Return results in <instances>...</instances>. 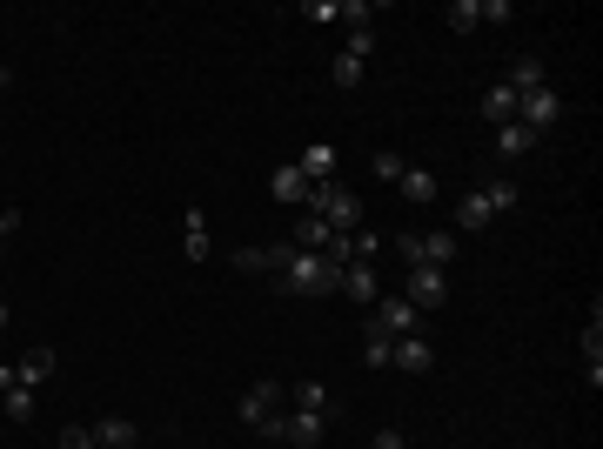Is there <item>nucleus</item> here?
Masks as SVG:
<instances>
[{
    "label": "nucleus",
    "mask_w": 603,
    "mask_h": 449,
    "mask_svg": "<svg viewBox=\"0 0 603 449\" xmlns=\"http://www.w3.org/2000/svg\"><path fill=\"white\" fill-rule=\"evenodd\" d=\"M309 215H322V222L335 228V235H356L362 228V202H356V188H342V181H309Z\"/></svg>",
    "instance_id": "1"
},
{
    "label": "nucleus",
    "mask_w": 603,
    "mask_h": 449,
    "mask_svg": "<svg viewBox=\"0 0 603 449\" xmlns=\"http://www.w3.org/2000/svg\"><path fill=\"white\" fill-rule=\"evenodd\" d=\"M369 322H376V329H382V336H416V329H423V309H409V302H402V295H389V289H382L376 295V309H369Z\"/></svg>",
    "instance_id": "2"
},
{
    "label": "nucleus",
    "mask_w": 603,
    "mask_h": 449,
    "mask_svg": "<svg viewBox=\"0 0 603 449\" xmlns=\"http://www.w3.org/2000/svg\"><path fill=\"white\" fill-rule=\"evenodd\" d=\"M322 423H329V416H302V409H295V416H268V423H262V436H268V443L315 449V443H322Z\"/></svg>",
    "instance_id": "3"
},
{
    "label": "nucleus",
    "mask_w": 603,
    "mask_h": 449,
    "mask_svg": "<svg viewBox=\"0 0 603 449\" xmlns=\"http://www.w3.org/2000/svg\"><path fill=\"white\" fill-rule=\"evenodd\" d=\"M516 121H523V128H536V135H543V128H557V121H563V94L557 88L516 94Z\"/></svg>",
    "instance_id": "4"
},
{
    "label": "nucleus",
    "mask_w": 603,
    "mask_h": 449,
    "mask_svg": "<svg viewBox=\"0 0 603 449\" xmlns=\"http://www.w3.org/2000/svg\"><path fill=\"white\" fill-rule=\"evenodd\" d=\"M402 302H409V309H443L449 302V275L443 269H409V282H402Z\"/></svg>",
    "instance_id": "5"
},
{
    "label": "nucleus",
    "mask_w": 603,
    "mask_h": 449,
    "mask_svg": "<svg viewBox=\"0 0 603 449\" xmlns=\"http://www.w3.org/2000/svg\"><path fill=\"white\" fill-rule=\"evenodd\" d=\"M282 403H289V389H282V382H248V389H242V423L262 429Z\"/></svg>",
    "instance_id": "6"
},
{
    "label": "nucleus",
    "mask_w": 603,
    "mask_h": 449,
    "mask_svg": "<svg viewBox=\"0 0 603 449\" xmlns=\"http://www.w3.org/2000/svg\"><path fill=\"white\" fill-rule=\"evenodd\" d=\"M342 295H349V302H362V309H376V295H382L376 262H349V269H342Z\"/></svg>",
    "instance_id": "7"
},
{
    "label": "nucleus",
    "mask_w": 603,
    "mask_h": 449,
    "mask_svg": "<svg viewBox=\"0 0 603 449\" xmlns=\"http://www.w3.org/2000/svg\"><path fill=\"white\" fill-rule=\"evenodd\" d=\"M295 168H302V181H335V168H342V155H335L329 141H309V148L295 155Z\"/></svg>",
    "instance_id": "8"
},
{
    "label": "nucleus",
    "mask_w": 603,
    "mask_h": 449,
    "mask_svg": "<svg viewBox=\"0 0 603 449\" xmlns=\"http://www.w3.org/2000/svg\"><path fill=\"white\" fill-rule=\"evenodd\" d=\"M389 369H402V376H429V369H436V349H429L423 336H402V342H396V362H389Z\"/></svg>",
    "instance_id": "9"
},
{
    "label": "nucleus",
    "mask_w": 603,
    "mask_h": 449,
    "mask_svg": "<svg viewBox=\"0 0 603 449\" xmlns=\"http://www.w3.org/2000/svg\"><path fill=\"white\" fill-rule=\"evenodd\" d=\"M268 195H275V202H289V208H302V202H309V181H302V168H295V161H282V168L268 175Z\"/></svg>",
    "instance_id": "10"
},
{
    "label": "nucleus",
    "mask_w": 603,
    "mask_h": 449,
    "mask_svg": "<svg viewBox=\"0 0 603 449\" xmlns=\"http://www.w3.org/2000/svg\"><path fill=\"white\" fill-rule=\"evenodd\" d=\"M88 436H94V449H134V443H141V429H134L128 416H101Z\"/></svg>",
    "instance_id": "11"
},
{
    "label": "nucleus",
    "mask_w": 603,
    "mask_h": 449,
    "mask_svg": "<svg viewBox=\"0 0 603 449\" xmlns=\"http://www.w3.org/2000/svg\"><path fill=\"white\" fill-rule=\"evenodd\" d=\"M490 202H483V188H469L463 202H456V235H476V228H490Z\"/></svg>",
    "instance_id": "12"
},
{
    "label": "nucleus",
    "mask_w": 603,
    "mask_h": 449,
    "mask_svg": "<svg viewBox=\"0 0 603 449\" xmlns=\"http://www.w3.org/2000/svg\"><path fill=\"white\" fill-rule=\"evenodd\" d=\"M536 141H543L536 128H523V121H503V128H496V155H503V161H516V155H530Z\"/></svg>",
    "instance_id": "13"
},
{
    "label": "nucleus",
    "mask_w": 603,
    "mask_h": 449,
    "mask_svg": "<svg viewBox=\"0 0 603 449\" xmlns=\"http://www.w3.org/2000/svg\"><path fill=\"white\" fill-rule=\"evenodd\" d=\"M329 235H335V228L322 222V215H309V208H302V222L289 228V242H295V248H309V255H322V248H329Z\"/></svg>",
    "instance_id": "14"
},
{
    "label": "nucleus",
    "mask_w": 603,
    "mask_h": 449,
    "mask_svg": "<svg viewBox=\"0 0 603 449\" xmlns=\"http://www.w3.org/2000/svg\"><path fill=\"white\" fill-rule=\"evenodd\" d=\"M483 121H490V128L516 121V88H510V81H496V88H483Z\"/></svg>",
    "instance_id": "15"
},
{
    "label": "nucleus",
    "mask_w": 603,
    "mask_h": 449,
    "mask_svg": "<svg viewBox=\"0 0 603 449\" xmlns=\"http://www.w3.org/2000/svg\"><path fill=\"white\" fill-rule=\"evenodd\" d=\"M181 248H188V262H208V215L201 208L181 215Z\"/></svg>",
    "instance_id": "16"
},
{
    "label": "nucleus",
    "mask_w": 603,
    "mask_h": 449,
    "mask_svg": "<svg viewBox=\"0 0 603 449\" xmlns=\"http://www.w3.org/2000/svg\"><path fill=\"white\" fill-rule=\"evenodd\" d=\"M416 248H423V269H449L456 248H463V235H416Z\"/></svg>",
    "instance_id": "17"
},
{
    "label": "nucleus",
    "mask_w": 603,
    "mask_h": 449,
    "mask_svg": "<svg viewBox=\"0 0 603 449\" xmlns=\"http://www.w3.org/2000/svg\"><path fill=\"white\" fill-rule=\"evenodd\" d=\"M396 188H402V202H416V208H429V202H436V175H429V168H402V181H396Z\"/></svg>",
    "instance_id": "18"
},
{
    "label": "nucleus",
    "mask_w": 603,
    "mask_h": 449,
    "mask_svg": "<svg viewBox=\"0 0 603 449\" xmlns=\"http://www.w3.org/2000/svg\"><path fill=\"white\" fill-rule=\"evenodd\" d=\"M289 403L302 409V416H335V403H329V389H322V382H295Z\"/></svg>",
    "instance_id": "19"
},
{
    "label": "nucleus",
    "mask_w": 603,
    "mask_h": 449,
    "mask_svg": "<svg viewBox=\"0 0 603 449\" xmlns=\"http://www.w3.org/2000/svg\"><path fill=\"white\" fill-rule=\"evenodd\" d=\"M516 94H530V88H550V74H543V61L536 54H523V61H510V74H503Z\"/></svg>",
    "instance_id": "20"
},
{
    "label": "nucleus",
    "mask_w": 603,
    "mask_h": 449,
    "mask_svg": "<svg viewBox=\"0 0 603 449\" xmlns=\"http://www.w3.org/2000/svg\"><path fill=\"white\" fill-rule=\"evenodd\" d=\"M362 362H369V369H389V362H396V336H382L376 322H369V329H362Z\"/></svg>",
    "instance_id": "21"
},
{
    "label": "nucleus",
    "mask_w": 603,
    "mask_h": 449,
    "mask_svg": "<svg viewBox=\"0 0 603 449\" xmlns=\"http://www.w3.org/2000/svg\"><path fill=\"white\" fill-rule=\"evenodd\" d=\"M14 369H21V382H27V389H41V382L54 376V349H27V356L14 362Z\"/></svg>",
    "instance_id": "22"
},
{
    "label": "nucleus",
    "mask_w": 603,
    "mask_h": 449,
    "mask_svg": "<svg viewBox=\"0 0 603 449\" xmlns=\"http://www.w3.org/2000/svg\"><path fill=\"white\" fill-rule=\"evenodd\" d=\"M362 74H369V61H356V54H335V61H329L335 88H362Z\"/></svg>",
    "instance_id": "23"
},
{
    "label": "nucleus",
    "mask_w": 603,
    "mask_h": 449,
    "mask_svg": "<svg viewBox=\"0 0 603 449\" xmlns=\"http://www.w3.org/2000/svg\"><path fill=\"white\" fill-rule=\"evenodd\" d=\"M0 409H7V423H27V416H34V389H27V382H14V389L0 396Z\"/></svg>",
    "instance_id": "24"
},
{
    "label": "nucleus",
    "mask_w": 603,
    "mask_h": 449,
    "mask_svg": "<svg viewBox=\"0 0 603 449\" xmlns=\"http://www.w3.org/2000/svg\"><path fill=\"white\" fill-rule=\"evenodd\" d=\"M483 202H490V215H516L523 195H516V181H490V188H483Z\"/></svg>",
    "instance_id": "25"
},
{
    "label": "nucleus",
    "mask_w": 603,
    "mask_h": 449,
    "mask_svg": "<svg viewBox=\"0 0 603 449\" xmlns=\"http://www.w3.org/2000/svg\"><path fill=\"white\" fill-rule=\"evenodd\" d=\"M443 21L456 27V34H476V27H483V21H476V0H449V7H443Z\"/></svg>",
    "instance_id": "26"
},
{
    "label": "nucleus",
    "mask_w": 603,
    "mask_h": 449,
    "mask_svg": "<svg viewBox=\"0 0 603 449\" xmlns=\"http://www.w3.org/2000/svg\"><path fill=\"white\" fill-rule=\"evenodd\" d=\"M335 21H349V27H376V7H369V0H335Z\"/></svg>",
    "instance_id": "27"
},
{
    "label": "nucleus",
    "mask_w": 603,
    "mask_h": 449,
    "mask_svg": "<svg viewBox=\"0 0 603 449\" xmlns=\"http://www.w3.org/2000/svg\"><path fill=\"white\" fill-rule=\"evenodd\" d=\"M342 54H356V61H369L376 54V27H349V47Z\"/></svg>",
    "instance_id": "28"
},
{
    "label": "nucleus",
    "mask_w": 603,
    "mask_h": 449,
    "mask_svg": "<svg viewBox=\"0 0 603 449\" xmlns=\"http://www.w3.org/2000/svg\"><path fill=\"white\" fill-rule=\"evenodd\" d=\"M382 255V235H369V228H356V262H376Z\"/></svg>",
    "instance_id": "29"
},
{
    "label": "nucleus",
    "mask_w": 603,
    "mask_h": 449,
    "mask_svg": "<svg viewBox=\"0 0 603 449\" xmlns=\"http://www.w3.org/2000/svg\"><path fill=\"white\" fill-rule=\"evenodd\" d=\"M302 21H322V27H329L335 21V0H302Z\"/></svg>",
    "instance_id": "30"
},
{
    "label": "nucleus",
    "mask_w": 603,
    "mask_h": 449,
    "mask_svg": "<svg viewBox=\"0 0 603 449\" xmlns=\"http://www.w3.org/2000/svg\"><path fill=\"white\" fill-rule=\"evenodd\" d=\"M402 168H409L402 155H376V181H402Z\"/></svg>",
    "instance_id": "31"
},
{
    "label": "nucleus",
    "mask_w": 603,
    "mask_h": 449,
    "mask_svg": "<svg viewBox=\"0 0 603 449\" xmlns=\"http://www.w3.org/2000/svg\"><path fill=\"white\" fill-rule=\"evenodd\" d=\"M14 235H21V208H7V215H0V255H7V242H14Z\"/></svg>",
    "instance_id": "32"
},
{
    "label": "nucleus",
    "mask_w": 603,
    "mask_h": 449,
    "mask_svg": "<svg viewBox=\"0 0 603 449\" xmlns=\"http://www.w3.org/2000/svg\"><path fill=\"white\" fill-rule=\"evenodd\" d=\"M369 449H409V436H402V429H376V443Z\"/></svg>",
    "instance_id": "33"
},
{
    "label": "nucleus",
    "mask_w": 603,
    "mask_h": 449,
    "mask_svg": "<svg viewBox=\"0 0 603 449\" xmlns=\"http://www.w3.org/2000/svg\"><path fill=\"white\" fill-rule=\"evenodd\" d=\"M61 449H94V436L88 429H61Z\"/></svg>",
    "instance_id": "34"
},
{
    "label": "nucleus",
    "mask_w": 603,
    "mask_h": 449,
    "mask_svg": "<svg viewBox=\"0 0 603 449\" xmlns=\"http://www.w3.org/2000/svg\"><path fill=\"white\" fill-rule=\"evenodd\" d=\"M14 382H21V369H14V362H0V396H7Z\"/></svg>",
    "instance_id": "35"
},
{
    "label": "nucleus",
    "mask_w": 603,
    "mask_h": 449,
    "mask_svg": "<svg viewBox=\"0 0 603 449\" xmlns=\"http://www.w3.org/2000/svg\"><path fill=\"white\" fill-rule=\"evenodd\" d=\"M7 88H14V74H7V68H0V101H7Z\"/></svg>",
    "instance_id": "36"
},
{
    "label": "nucleus",
    "mask_w": 603,
    "mask_h": 449,
    "mask_svg": "<svg viewBox=\"0 0 603 449\" xmlns=\"http://www.w3.org/2000/svg\"><path fill=\"white\" fill-rule=\"evenodd\" d=\"M7 322H14V315H7V302H0V329H7Z\"/></svg>",
    "instance_id": "37"
}]
</instances>
